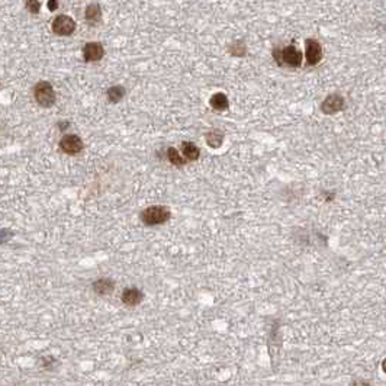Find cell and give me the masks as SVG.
Instances as JSON below:
<instances>
[{
  "label": "cell",
  "instance_id": "6da1fadb",
  "mask_svg": "<svg viewBox=\"0 0 386 386\" xmlns=\"http://www.w3.org/2000/svg\"><path fill=\"white\" fill-rule=\"evenodd\" d=\"M139 218L142 221V224H145L148 227H157V225L166 224L168 219L171 218V212L164 205H154L150 208H145L141 212Z\"/></svg>",
  "mask_w": 386,
  "mask_h": 386
},
{
  "label": "cell",
  "instance_id": "7a4b0ae2",
  "mask_svg": "<svg viewBox=\"0 0 386 386\" xmlns=\"http://www.w3.org/2000/svg\"><path fill=\"white\" fill-rule=\"evenodd\" d=\"M273 55H274V60L277 61L279 66L286 64L289 67L296 68L302 64V54L293 45H289L283 50H274Z\"/></svg>",
  "mask_w": 386,
  "mask_h": 386
},
{
  "label": "cell",
  "instance_id": "3957f363",
  "mask_svg": "<svg viewBox=\"0 0 386 386\" xmlns=\"http://www.w3.org/2000/svg\"><path fill=\"white\" fill-rule=\"evenodd\" d=\"M34 96L35 101L38 102V105H41L44 108H51L55 103V101H57L54 87L51 86V83L45 82V80L38 82V83L35 84Z\"/></svg>",
  "mask_w": 386,
  "mask_h": 386
},
{
  "label": "cell",
  "instance_id": "277c9868",
  "mask_svg": "<svg viewBox=\"0 0 386 386\" xmlns=\"http://www.w3.org/2000/svg\"><path fill=\"white\" fill-rule=\"evenodd\" d=\"M52 32L60 36H68L76 31V22L71 16L67 15H58L52 20Z\"/></svg>",
  "mask_w": 386,
  "mask_h": 386
},
{
  "label": "cell",
  "instance_id": "5b68a950",
  "mask_svg": "<svg viewBox=\"0 0 386 386\" xmlns=\"http://www.w3.org/2000/svg\"><path fill=\"white\" fill-rule=\"evenodd\" d=\"M60 150L68 155H77L83 150V141L79 135L68 134L60 139Z\"/></svg>",
  "mask_w": 386,
  "mask_h": 386
},
{
  "label": "cell",
  "instance_id": "8992f818",
  "mask_svg": "<svg viewBox=\"0 0 386 386\" xmlns=\"http://www.w3.org/2000/svg\"><path fill=\"white\" fill-rule=\"evenodd\" d=\"M105 55V48L101 42H87L83 48V60L86 63L101 61Z\"/></svg>",
  "mask_w": 386,
  "mask_h": 386
},
{
  "label": "cell",
  "instance_id": "52a82bcc",
  "mask_svg": "<svg viewBox=\"0 0 386 386\" xmlns=\"http://www.w3.org/2000/svg\"><path fill=\"white\" fill-rule=\"evenodd\" d=\"M346 106V102H344V98L340 96V95H331L328 96L325 101L322 102L321 105V111L325 114V115H333V114H337L340 111H343Z\"/></svg>",
  "mask_w": 386,
  "mask_h": 386
},
{
  "label": "cell",
  "instance_id": "ba28073f",
  "mask_svg": "<svg viewBox=\"0 0 386 386\" xmlns=\"http://www.w3.org/2000/svg\"><path fill=\"white\" fill-rule=\"evenodd\" d=\"M306 63L309 66H317L321 58H322V48L319 45L318 41L315 39H308L306 41Z\"/></svg>",
  "mask_w": 386,
  "mask_h": 386
},
{
  "label": "cell",
  "instance_id": "9c48e42d",
  "mask_svg": "<svg viewBox=\"0 0 386 386\" xmlns=\"http://www.w3.org/2000/svg\"><path fill=\"white\" fill-rule=\"evenodd\" d=\"M142 299H144V293L136 287H127L121 295V301L124 302V305H128V306H136L142 302Z\"/></svg>",
  "mask_w": 386,
  "mask_h": 386
},
{
  "label": "cell",
  "instance_id": "30bf717a",
  "mask_svg": "<svg viewBox=\"0 0 386 386\" xmlns=\"http://www.w3.org/2000/svg\"><path fill=\"white\" fill-rule=\"evenodd\" d=\"M92 289L98 295H111L115 290V282L109 277H102L93 282Z\"/></svg>",
  "mask_w": 386,
  "mask_h": 386
},
{
  "label": "cell",
  "instance_id": "8fae6325",
  "mask_svg": "<svg viewBox=\"0 0 386 386\" xmlns=\"http://www.w3.org/2000/svg\"><path fill=\"white\" fill-rule=\"evenodd\" d=\"M84 19L89 25H98L102 20V9L98 3H92L84 10Z\"/></svg>",
  "mask_w": 386,
  "mask_h": 386
},
{
  "label": "cell",
  "instance_id": "7c38bea8",
  "mask_svg": "<svg viewBox=\"0 0 386 386\" xmlns=\"http://www.w3.org/2000/svg\"><path fill=\"white\" fill-rule=\"evenodd\" d=\"M182 152L186 160H189V161H196L201 155V150L193 142H189V141L182 144Z\"/></svg>",
  "mask_w": 386,
  "mask_h": 386
},
{
  "label": "cell",
  "instance_id": "4fadbf2b",
  "mask_svg": "<svg viewBox=\"0 0 386 386\" xmlns=\"http://www.w3.org/2000/svg\"><path fill=\"white\" fill-rule=\"evenodd\" d=\"M125 95H127V90H125V87H122V86H112V87H109L108 92H106L108 101L111 102V103H119V102L125 98Z\"/></svg>",
  "mask_w": 386,
  "mask_h": 386
},
{
  "label": "cell",
  "instance_id": "5bb4252c",
  "mask_svg": "<svg viewBox=\"0 0 386 386\" xmlns=\"http://www.w3.org/2000/svg\"><path fill=\"white\" fill-rule=\"evenodd\" d=\"M211 106L215 109V111H225L228 106H230V102H228V98L224 95V93H215L212 98H211Z\"/></svg>",
  "mask_w": 386,
  "mask_h": 386
},
{
  "label": "cell",
  "instance_id": "9a60e30c",
  "mask_svg": "<svg viewBox=\"0 0 386 386\" xmlns=\"http://www.w3.org/2000/svg\"><path fill=\"white\" fill-rule=\"evenodd\" d=\"M206 142H208V145L212 147V148H219V147L222 145V142H224V134H222L221 131L214 129V131H211V132L206 134Z\"/></svg>",
  "mask_w": 386,
  "mask_h": 386
},
{
  "label": "cell",
  "instance_id": "2e32d148",
  "mask_svg": "<svg viewBox=\"0 0 386 386\" xmlns=\"http://www.w3.org/2000/svg\"><path fill=\"white\" fill-rule=\"evenodd\" d=\"M167 160L173 164V166H177V167H182L185 166V158L179 154V151L173 147L167 148Z\"/></svg>",
  "mask_w": 386,
  "mask_h": 386
},
{
  "label": "cell",
  "instance_id": "e0dca14e",
  "mask_svg": "<svg viewBox=\"0 0 386 386\" xmlns=\"http://www.w3.org/2000/svg\"><path fill=\"white\" fill-rule=\"evenodd\" d=\"M25 6H26V9H28L31 13H34V15H38V13H39V9H41L39 0H25Z\"/></svg>",
  "mask_w": 386,
  "mask_h": 386
},
{
  "label": "cell",
  "instance_id": "ac0fdd59",
  "mask_svg": "<svg viewBox=\"0 0 386 386\" xmlns=\"http://www.w3.org/2000/svg\"><path fill=\"white\" fill-rule=\"evenodd\" d=\"M230 52L235 55V57H243L244 54H246V47L243 45V44H233L231 45V48H230Z\"/></svg>",
  "mask_w": 386,
  "mask_h": 386
},
{
  "label": "cell",
  "instance_id": "d6986e66",
  "mask_svg": "<svg viewBox=\"0 0 386 386\" xmlns=\"http://www.w3.org/2000/svg\"><path fill=\"white\" fill-rule=\"evenodd\" d=\"M4 234H6V230L0 231V244H4L7 240H10V238H12V235H13V233L10 231V233H9L7 235H4Z\"/></svg>",
  "mask_w": 386,
  "mask_h": 386
},
{
  "label": "cell",
  "instance_id": "ffe728a7",
  "mask_svg": "<svg viewBox=\"0 0 386 386\" xmlns=\"http://www.w3.org/2000/svg\"><path fill=\"white\" fill-rule=\"evenodd\" d=\"M57 7H58V1L57 0H50L48 1V9H50L51 12L57 10Z\"/></svg>",
  "mask_w": 386,
  "mask_h": 386
},
{
  "label": "cell",
  "instance_id": "44dd1931",
  "mask_svg": "<svg viewBox=\"0 0 386 386\" xmlns=\"http://www.w3.org/2000/svg\"><path fill=\"white\" fill-rule=\"evenodd\" d=\"M68 125H70V122H60V124H58V127H60V129H61V131H64Z\"/></svg>",
  "mask_w": 386,
  "mask_h": 386
},
{
  "label": "cell",
  "instance_id": "7402d4cb",
  "mask_svg": "<svg viewBox=\"0 0 386 386\" xmlns=\"http://www.w3.org/2000/svg\"><path fill=\"white\" fill-rule=\"evenodd\" d=\"M382 370H384V372L386 373V359L384 360V362H382Z\"/></svg>",
  "mask_w": 386,
  "mask_h": 386
}]
</instances>
